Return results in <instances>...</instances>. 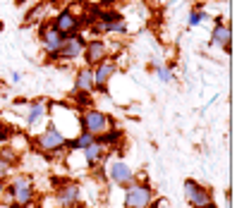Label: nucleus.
Returning a JSON list of instances; mask_svg holds the SVG:
<instances>
[{"label": "nucleus", "instance_id": "1", "mask_svg": "<svg viewBox=\"0 0 249 208\" xmlns=\"http://www.w3.org/2000/svg\"><path fill=\"white\" fill-rule=\"evenodd\" d=\"M2 201L7 204V206L12 208H19V206H27L31 201H36L38 199V187H36V179L34 175L29 173H12L10 179L2 184Z\"/></svg>", "mask_w": 249, "mask_h": 208}, {"label": "nucleus", "instance_id": "2", "mask_svg": "<svg viewBox=\"0 0 249 208\" xmlns=\"http://www.w3.org/2000/svg\"><path fill=\"white\" fill-rule=\"evenodd\" d=\"M29 151L41 153L43 158L62 156V153H67V139L53 124H46L41 132H36L34 137H29Z\"/></svg>", "mask_w": 249, "mask_h": 208}, {"label": "nucleus", "instance_id": "3", "mask_svg": "<svg viewBox=\"0 0 249 208\" xmlns=\"http://www.w3.org/2000/svg\"><path fill=\"white\" fill-rule=\"evenodd\" d=\"M51 208H82L84 189L77 179H55L51 189Z\"/></svg>", "mask_w": 249, "mask_h": 208}, {"label": "nucleus", "instance_id": "4", "mask_svg": "<svg viewBox=\"0 0 249 208\" xmlns=\"http://www.w3.org/2000/svg\"><path fill=\"white\" fill-rule=\"evenodd\" d=\"M123 51V43H113L110 38L106 36H89L87 46H84V55H82V65H98L101 60L106 58H113L115 53Z\"/></svg>", "mask_w": 249, "mask_h": 208}, {"label": "nucleus", "instance_id": "5", "mask_svg": "<svg viewBox=\"0 0 249 208\" xmlns=\"http://www.w3.org/2000/svg\"><path fill=\"white\" fill-rule=\"evenodd\" d=\"M79 127L98 139L106 132H110L113 127H118V122L113 115H108L98 108H84V110H79Z\"/></svg>", "mask_w": 249, "mask_h": 208}, {"label": "nucleus", "instance_id": "6", "mask_svg": "<svg viewBox=\"0 0 249 208\" xmlns=\"http://www.w3.org/2000/svg\"><path fill=\"white\" fill-rule=\"evenodd\" d=\"M156 199L154 187L146 179H134L123 189V208H149Z\"/></svg>", "mask_w": 249, "mask_h": 208}, {"label": "nucleus", "instance_id": "7", "mask_svg": "<svg viewBox=\"0 0 249 208\" xmlns=\"http://www.w3.org/2000/svg\"><path fill=\"white\" fill-rule=\"evenodd\" d=\"M87 41H89V36H87L84 31L72 34V36H65L60 51H58L55 58H53V65H74V62L82 65V55H84Z\"/></svg>", "mask_w": 249, "mask_h": 208}, {"label": "nucleus", "instance_id": "8", "mask_svg": "<svg viewBox=\"0 0 249 208\" xmlns=\"http://www.w3.org/2000/svg\"><path fill=\"white\" fill-rule=\"evenodd\" d=\"M36 38H38V46H41L43 58L48 60V62H53L55 53L60 51L62 41H65V36L53 27V22H51V19H46V22H41V24H38V34H36Z\"/></svg>", "mask_w": 249, "mask_h": 208}, {"label": "nucleus", "instance_id": "9", "mask_svg": "<svg viewBox=\"0 0 249 208\" xmlns=\"http://www.w3.org/2000/svg\"><path fill=\"white\" fill-rule=\"evenodd\" d=\"M19 105H24L22 118H24V127L27 129H36L41 122L48 120L51 101H46V98H22Z\"/></svg>", "mask_w": 249, "mask_h": 208}, {"label": "nucleus", "instance_id": "10", "mask_svg": "<svg viewBox=\"0 0 249 208\" xmlns=\"http://www.w3.org/2000/svg\"><path fill=\"white\" fill-rule=\"evenodd\" d=\"M182 196H185V201L189 204V208H201V206H206V204H211V201H216L213 194H211V189L206 184H201V182H196V179H192V177L182 182Z\"/></svg>", "mask_w": 249, "mask_h": 208}, {"label": "nucleus", "instance_id": "11", "mask_svg": "<svg viewBox=\"0 0 249 208\" xmlns=\"http://www.w3.org/2000/svg\"><path fill=\"white\" fill-rule=\"evenodd\" d=\"M93 93H108V84L113 82V77L118 74V65L115 58H106L101 60L98 65H93Z\"/></svg>", "mask_w": 249, "mask_h": 208}, {"label": "nucleus", "instance_id": "12", "mask_svg": "<svg viewBox=\"0 0 249 208\" xmlns=\"http://www.w3.org/2000/svg\"><path fill=\"white\" fill-rule=\"evenodd\" d=\"M211 46L220 48L225 55L232 53V29L225 22V17H213V29H211Z\"/></svg>", "mask_w": 249, "mask_h": 208}, {"label": "nucleus", "instance_id": "13", "mask_svg": "<svg viewBox=\"0 0 249 208\" xmlns=\"http://www.w3.org/2000/svg\"><path fill=\"white\" fill-rule=\"evenodd\" d=\"M53 27L60 31L62 36H72V34H79V31H84V24H82V19L74 15V12H70L67 7H60L55 15H53Z\"/></svg>", "mask_w": 249, "mask_h": 208}, {"label": "nucleus", "instance_id": "14", "mask_svg": "<svg viewBox=\"0 0 249 208\" xmlns=\"http://www.w3.org/2000/svg\"><path fill=\"white\" fill-rule=\"evenodd\" d=\"M55 0H38V2H34L29 10H27V15H24V24H41V22H46V19H53V15L58 12L55 10Z\"/></svg>", "mask_w": 249, "mask_h": 208}, {"label": "nucleus", "instance_id": "15", "mask_svg": "<svg viewBox=\"0 0 249 208\" xmlns=\"http://www.w3.org/2000/svg\"><path fill=\"white\" fill-rule=\"evenodd\" d=\"M108 179L115 184V187H120L124 189L127 184H132L134 179H137V173H134V168L129 165V163H124V160H113L110 165H108Z\"/></svg>", "mask_w": 249, "mask_h": 208}, {"label": "nucleus", "instance_id": "16", "mask_svg": "<svg viewBox=\"0 0 249 208\" xmlns=\"http://www.w3.org/2000/svg\"><path fill=\"white\" fill-rule=\"evenodd\" d=\"M74 91L93 93V69L89 65H79L74 69Z\"/></svg>", "mask_w": 249, "mask_h": 208}, {"label": "nucleus", "instance_id": "17", "mask_svg": "<svg viewBox=\"0 0 249 208\" xmlns=\"http://www.w3.org/2000/svg\"><path fill=\"white\" fill-rule=\"evenodd\" d=\"M149 67L154 69V74H156V79H158V82H163V84H170V82H175V69H173V65H168V62H160L158 58H154Z\"/></svg>", "mask_w": 249, "mask_h": 208}, {"label": "nucleus", "instance_id": "18", "mask_svg": "<svg viewBox=\"0 0 249 208\" xmlns=\"http://www.w3.org/2000/svg\"><path fill=\"white\" fill-rule=\"evenodd\" d=\"M93 141H96V137L82 129L79 134H74L72 139H67V151H84L89 144H93Z\"/></svg>", "mask_w": 249, "mask_h": 208}, {"label": "nucleus", "instance_id": "19", "mask_svg": "<svg viewBox=\"0 0 249 208\" xmlns=\"http://www.w3.org/2000/svg\"><path fill=\"white\" fill-rule=\"evenodd\" d=\"M206 19H209V12L204 10V5H194V7L189 10V15H187V29H196V27H201Z\"/></svg>", "mask_w": 249, "mask_h": 208}, {"label": "nucleus", "instance_id": "20", "mask_svg": "<svg viewBox=\"0 0 249 208\" xmlns=\"http://www.w3.org/2000/svg\"><path fill=\"white\" fill-rule=\"evenodd\" d=\"M15 170H17V168H15L12 163H7V160H5V158L0 156V187H2V184H5L7 179H10V175H12Z\"/></svg>", "mask_w": 249, "mask_h": 208}, {"label": "nucleus", "instance_id": "21", "mask_svg": "<svg viewBox=\"0 0 249 208\" xmlns=\"http://www.w3.org/2000/svg\"><path fill=\"white\" fill-rule=\"evenodd\" d=\"M12 134H15V127H12L10 122L0 120V146H5V144L12 139Z\"/></svg>", "mask_w": 249, "mask_h": 208}, {"label": "nucleus", "instance_id": "22", "mask_svg": "<svg viewBox=\"0 0 249 208\" xmlns=\"http://www.w3.org/2000/svg\"><path fill=\"white\" fill-rule=\"evenodd\" d=\"M22 77H24L22 72H12V74H10V84H12V87H19V84H22Z\"/></svg>", "mask_w": 249, "mask_h": 208}, {"label": "nucleus", "instance_id": "23", "mask_svg": "<svg viewBox=\"0 0 249 208\" xmlns=\"http://www.w3.org/2000/svg\"><path fill=\"white\" fill-rule=\"evenodd\" d=\"M149 208H170V204H168V199H154Z\"/></svg>", "mask_w": 249, "mask_h": 208}, {"label": "nucleus", "instance_id": "24", "mask_svg": "<svg viewBox=\"0 0 249 208\" xmlns=\"http://www.w3.org/2000/svg\"><path fill=\"white\" fill-rule=\"evenodd\" d=\"M19 208H41V206H38V201H31V204H27V206H19Z\"/></svg>", "mask_w": 249, "mask_h": 208}, {"label": "nucleus", "instance_id": "25", "mask_svg": "<svg viewBox=\"0 0 249 208\" xmlns=\"http://www.w3.org/2000/svg\"><path fill=\"white\" fill-rule=\"evenodd\" d=\"M201 208H218L216 201H211V204H206V206H201Z\"/></svg>", "mask_w": 249, "mask_h": 208}, {"label": "nucleus", "instance_id": "26", "mask_svg": "<svg viewBox=\"0 0 249 208\" xmlns=\"http://www.w3.org/2000/svg\"><path fill=\"white\" fill-rule=\"evenodd\" d=\"M55 2H65V5H67V2H72V0H55Z\"/></svg>", "mask_w": 249, "mask_h": 208}]
</instances>
